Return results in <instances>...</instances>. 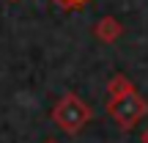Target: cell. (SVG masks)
Wrapping results in <instances>:
<instances>
[{"label": "cell", "instance_id": "6da1fadb", "mask_svg": "<svg viewBox=\"0 0 148 143\" xmlns=\"http://www.w3.org/2000/svg\"><path fill=\"white\" fill-rule=\"evenodd\" d=\"M60 3H63L66 8H77V6H85L88 0H60Z\"/></svg>", "mask_w": 148, "mask_h": 143}]
</instances>
